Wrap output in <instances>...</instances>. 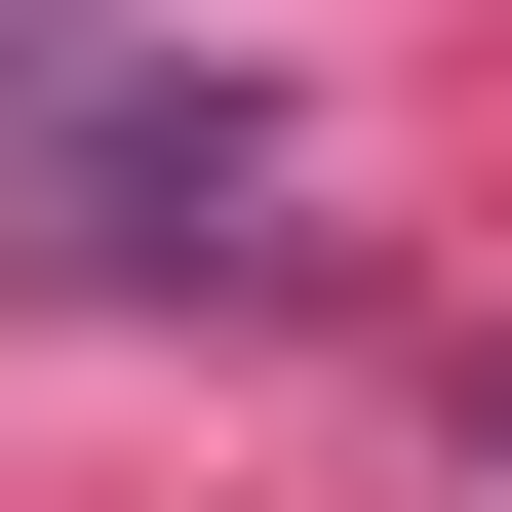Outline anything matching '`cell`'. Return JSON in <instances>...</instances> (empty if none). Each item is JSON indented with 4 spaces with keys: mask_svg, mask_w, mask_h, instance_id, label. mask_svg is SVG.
<instances>
[{
    "mask_svg": "<svg viewBox=\"0 0 512 512\" xmlns=\"http://www.w3.org/2000/svg\"><path fill=\"white\" fill-rule=\"evenodd\" d=\"M473 473H512V355H473Z\"/></svg>",
    "mask_w": 512,
    "mask_h": 512,
    "instance_id": "2",
    "label": "cell"
},
{
    "mask_svg": "<svg viewBox=\"0 0 512 512\" xmlns=\"http://www.w3.org/2000/svg\"><path fill=\"white\" fill-rule=\"evenodd\" d=\"M40 237H79V276H237V79H197V119H79Z\"/></svg>",
    "mask_w": 512,
    "mask_h": 512,
    "instance_id": "1",
    "label": "cell"
}]
</instances>
